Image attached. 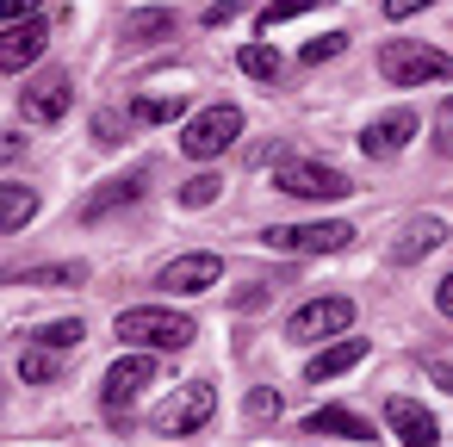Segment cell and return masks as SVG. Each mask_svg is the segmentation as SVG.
Masks as SVG:
<instances>
[{
	"label": "cell",
	"instance_id": "6da1fadb",
	"mask_svg": "<svg viewBox=\"0 0 453 447\" xmlns=\"http://www.w3.org/2000/svg\"><path fill=\"white\" fill-rule=\"evenodd\" d=\"M379 75L391 88H428V81H453V57L434 50V44H416V38H397L379 50Z\"/></svg>",
	"mask_w": 453,
	"mask_h": 447
},
{
	"label": "cell",
	"instance_id": "7a4b0ae2",
	"mask_svg": "<svg viewBox=\"0 0 453 447\" xmlns=\"http://www.w3.org/2000/svg\"><path fill=\"white\" fill-rule=\"evenodd\" d=\"M261 249H280V255H342V249H354V224H348V218L267 224V230H261Z\"/></svg>",
	"mask_w": 453,
	"mask_h": 447
},
{
	"label": "cell",
	"instance_id": "3957f363",
	"mask_svg": "<svg viewBox=\"0 0 453 447\" xmlns=\"http://www.w3.org/2000/svg\"><path fill=\"white\" fill-rule=\"evenodd\" d=\"M119 342L131 348H187L193 342V317L187 311H162V304H137V311H119Z\"/></svg>",
	"mask_w": 453,
	"mask_h": 447
},
{
	"label": "cell",
	"instance_id": "277c9868",
	"mask_svg": "<svg viewBox=\"0 0 453 447\" xmlns=\"http://www.w3.org/2000/svg\"><path fill=\"white\" fill-rule=\"evenodd\" d=\"M236 137H242V112H236V106H205V112L187 119V131H180V156L211 162V156H224Z\"/></svg>",
	"mask_w": 453,
	"mask_h": 447
},
{
	"label": "cell",
	"instance_id": "5b68a950",
	"mask_svg": "<svg viewBox=\"0 0 453 447\" xmlns=\"http://www.w3.org/2000/svg\"><path fill=\"white\" fill-rule=\"evenodd\" d=\"M273 187H280L286 199H348V181H342L335 168H323V162H298V156L273 162Z\"/></svg>",
	"mask_w": 453,
	"mask_h": 447
},
{
	"label": "cell",
	"instance_id": "8992f818",
	"mask_svg": "<svg viewBox=\"0 0 453 447\" xmlns=\"http://www.w3.org/2000/svg\"><path fill=\"white\" fill-rule=\"evenodd\" d=\"M211 410H218V391H211L205 379H193V385H180V391L156 410V435H193V428L211 422Z\"/></svg>",
	"mask_w": 453,
	"mask_h": 447
},
{
	"label": "cell",
	"instance_id": "52a82bcc",
	"mask_svg": "<svg viewBox=\"0 0 453 447\" xmlns=\"http://www.w3.org/2000/svg\"><path fill=\"white\" fill-rule=\"evenodd\" d=\"M348 323H354V298H311V304L292 311L286 335L292 342H323V335H342Z\"/></svg>",
	"mask_w": 453,
	"mask_h": 447
},
{
	"label": "cell",
	"instance_id": "ba28073f",
	"mask_svg": "<svg viewBox=\"0 0 453 447\" xmlns=\"http://www.w3.org/2000/svg\"><path fill=\"white\" fill-rule=\"evenodd\" d=\"M150 379H156V354H150V348H137V354H125V360H112V366H106V379H100V404L125 410Z\"/></svg>",
	"mask_w": 453,
	"mask_h": 447
},
{
	"label": "cell",
	"instance_id": "9c48e42d",
	"mask_svg": "<svg viewBox=\"0 0 453 447\" xmlns=\"http://www.w3.org/2000/svg\"><path fill=\"white\" fill-rule=\"evenodd\" d=\"M44 50H50V19H44V13H38V19H26V26H7V32H0V75L32 69Z\"/></svg>",
	"mask_w": 453,
	"mask_h": 447
},
{
	"label": "cell",
	"instance_id": "30bf717a",
	"mask_svg": "<svg viewBox=\"0 0 453 447\" xmlns=\"http://www.w3.org/2000/svg\"><path fill=\"white\" fill-rule=\"evenodd\" d=\"M69 100H75V81L69 75H38V81H26L19 112L32 125H57V119H69Z\"/></svg>",
	"mask_w": 453,
	"mask_h": 447
},
{
	"label": "cell",
	"instance_id": "8fae6325",
	"mask_svg": "<svg viewBox=\"0 0 453 447\" xmlns=\"http://www.w3.org/2000/svg\"><path fill=\"white\" fill-rule=\"evenodd\" d=\"M224 280V255H174L162 274H156V286L162 292H205V286H218Z\"/></svg>",
	"mask_w": 453,
	"mask_h": 447
},
{
	"label": "cell",
	"instance_id": "7c38bea8",
	"mask_svg": "<svg viewBox=\"0 0 453 447\" xmlns=\"http://www.w3.org/2000/svg\"><path fill=\"white\" fill-rule=\"evenodd\" d=\"M385 422H391V435H397L403 447H434V441H441V422H434L416 397H385Z\"/></svg>",
	"mask_w": 453,
	"mask_h": 447
},
{
	"label": "cell",
	"instance_id": "4fadbf2b",
	"mask_svg": "<svg viewBox=\"0 0 453 447\" xmlns=\"http://www.w3.org/2000/svg\"><path fill=\"white\" fill-rule=\"evenodd\" d=\"M410 137H416V112L397 106V112H385V119H372V125L360 131V150H366L372 162H385V156H397Z\"/></svg>",
	"mask_w": 453,
	"mask_h": 447
},
{
	"label": "cell",
	"instance_id": "5bb4252c",
	"mask_svg": "<svg viewBox=\"0 0 453 447\" xmlns=\"http://www.w3.org/2000/svg\"><path fill=\"white\" fill-rule=\"evenodd\" d=\"M447 243V224L434 218V212H422V218H410L397 236H391V261L397 267H410V261H422V255H434Z\"/></svg>",
	"mask_w": 453,
	"mask_h": 447
},
{
	"label": "cell",
	"instance_id": "9a60e30c",
	"mask_svg": "<svg viewBox=\"0 0 453 447\" xmlns=\"http://www.w3.org/2000/svg\"><path fill=\"white\" fill-rule=\"evenodd\" d=\"M304 435H342V441H360V447H372V422L360 416V410H342V404H329V410H311L304 416Z\"/></svg>",
	"mask_w": 453,
	"mask_h": 447
},
{
	"label": "cell",
	"instance_id": "2e32d148",
	"mask_svg": "<svg viewBox=\"0 0 453 447\" xmlns=\"http://www.w3.org/2000/svg\"><path fill=\"white\" fill-rule=\"evenodd\" d=\"M143 187H150V174L143 168H131V174H119V181H106L88 205H81V218L94 224V218H106V212H125V205H137L143 199Z\"/></svg>",
	"mask_w": 453,
	"mask_h": 447
},
{
	"label": "cell",
	"instance_id": "e0dca14e",
	"mask_svg": "<svg viewBox=\"0 0 453 447\" xmlns=\"http://www.w3.org/2000/svg\"><path fill=\"white\" fill-rule=\"evenodd\" d=\"M366 348H372V342H360V335H342L335 348H323V354H311V360H304V379H311V385H323V379H335V373L360 366V360H366Z\"/></svg>",
	"mask_w": 453,
	"mask_h": 447
},
{
	"label": "cell",
	"instance_id": "ac0fdd59",
	"mask_svg": "<svg viewBox=\"0 0 453 447\" xmlns=\"http://www.w3.org/2000/svg\"><path fill=\"white\" fill-rule=\"evenodd\" d=\"M38 218V193L26 181H0V236L7 230H26Z\"/></svg>",
	"mask_w": 453,
	"mask_h": 447
},
{
	"label": "cell",
	"instance_id": "d6986e66",
	"mask_svg": "<svg viewBox=\"0 0 453 447\" xmlns=\"http://www.w3.org/2000/svg\"><path fill=\"white\" fill-rule=\"evenodd\" d=\"M180 112H187V100H174V94H150V100H137V106H131V119H137V125H174Z\"/></svg>",
	"mask_w": 453,
	"mask_h": 447
},
{
	"label": "cell",
	"instance_id": "ffe728a7",
	"mask_svg": "<svg viewBox=\"0 0 453 447\" xmlns=\"http://www.w3.org/2000/svg\"><path fill=\"white\" fill-rule=\"evenodd\" d=\"M236 69H242L249 81H280V57H273L267 44H249V50L236 57Z\"/></svg>",
	"mask_w": 453,
	"mask_h": 447
},
{
	"label": "cell",
	"instance_id": "44dd1931",
	"mask_svg": "<svg viewBox=\"0 0 453 447\" xmlns=\"http://www.w3.org/2000/svg\"><path fill=\"white\" fill-rule=\"evenodd\" d=\"M19 379H26V385H50V379H57V354H50L44 342L26 348V354H19Z\"/></svg>",
	"mask_w": 453,
	"mask_h": 447
},
{
	"label": "cell",
	"instance_id": "7402d4cb",
	"mask_svg": "<svg viewBox=\"0 0 453 447\" xmlns=\"http://www.w3.org/2000/svg\"><path fill=\"white\" fill-rule=\"evenodd\" d=\"M26 286H81L88 280V267L81 261H63V267H32V274H19Z\"/></svg>",
	"mask_w": 453,
	"mask_h": 447
},
{
	"label": "cell",
	"instance_id": "603a6c76",
	"mask_svg": "<svg viewBox=\"0 0 453 447\" xmlns=\"http://www.w3.org/2000/svg\"><path fill=\"white\" fill-rule=\"evenodd\" d=\"M218 193H224V181H218V174L205 168V174H193V181L180 187V205H193V212H199V205H211Z\"/></svg>",
	"mask_w": 453,
	"mask_h": 447
},
{
	"label": "cell",
	"instance_id": "cb8c5ba5",
	"mask_svg": "<svg viewBox=\"0 0 453 447\" xmlns=\"http://www.w3.org/2000/svg\"><path fill=\"white\" fill-rule=\"evenodd\" d=\"M249 422H280V391L273 385H255L249 391Z\"/></svg>",
	"mask_w": 453,
	"mask_h": 447
},
{
	"label": "cell",
	"instance_id": "d4e9b609",
	"mask_svg": "<svg viewBox=\"0 0 453 447\" xmlns=\"http://www.w3.org/2000/svg\"><path fill=\"white\" fill-rule=\"evenodd\" d=\"M317 7H329V0H273L261 13V26H280V19H298V13H317Z\"/></svg>",
	"mask_w": 453,
	"mask_h": 447
},
{
	"label": "cell",
	"instance_id": "484cf974",
	"mask_svg": "<svg viewBox=\"0 0 453 447\" xmlns=\"http://www.w3.org/2000/svg\"><path fill=\"white\" fill-rule=\"evenodd\" d=\"M174 32V13H137L131 19V38H168Z\"/></svg>",
	"mask_w": 453,
	"mask_h": 447
},
{
	"label": "cell",
	"instance_id": "4316f807",
	"mask_svg": "<svg viewBox=\"0 0 453 447\" xmlns=\"http://www.w3.org/2000/svg\"><path fill=\"white\" fill-rule=\"evenodd\" d=\"M342 50H348V38H342V32H329V38H311L298 57H304V63H329V57H342Z\"/></svg>",
	"mask_w": 453,
	"mask_h": 447
},
{
	"label": "cell",
	"instance_id": "83f0119b",
	"mask_svg": "<svg viewBox=\"0 0 453 447\" xmlns=\"http://www.w3.org/2000/svg\"><path fill=\"white\" fill-rule=\"evenodd\" d=\"M81 335H88V329H81V323H75V317H63V323H50V329H44V335H38V342H44V348H75V342H81Z\"/></svg>",
	"mask_w": 453,
	"mask_h": 447
},
{
	"label": "cell",
	"instance_id": "f1b7e54d",
	"mask_svg": "<svg viewBox=\"0 0 453 447\" xmlns=\"http://www.w3.org/2000/svg\"><path fill=\"white\" fill-rule=\"evenodd\" d=\"M434 150L453 156V100H441V112H434Z\"/></svg>",
	"mask_w": 453,
	"mask_h": 447
},
{
	"label": "cell",
	"instance_id": "f546056e",
	"mask_svg": "<svg viewBox=\"0 0 453 447\" xmlns=\"http://www.w3.org/2000/svg\"><path fill=\"white\" fill-rule=\"evenodd\" d=\"M38 19V0H0V26H26Z\"/></svg>",
	"mask_w": 453,
	"mask_h": 447
},
{
	"label": "cell",
	"instance_id": "4dcf8cb0",
	"mask_svg": "<svg viewBox=\"0 0 453 447\" xmlns=\"http://www.w3.org/2000/svg\"><path fill=\"white\" fill-rule=\"evenodd\" d=\"M434 0H385V19H410V13H428Z\"/></svg>",
	"mask_w": 453,
	"mask_h": 447
},
{
	"label": "cell",
	"instance_id": "1f68e13d",
	"mask_svg": "<svg viewBox=\"0 0 453 447\" xmlns=\"http://www.w3.org/2000/svg\"><path fill=\"white\" fill-rule=\"evenodd\" d=\"M236 304H242V311H261V304H267V286H242Z\"/></svg>",
	"mask_w": 453,
	"mask_h": 447
},
{
	"label": "cell",
	"instance_id": "d6a6232c",
	"mask_svg": "<svg viewBox=\"0 0 453 447\" xmlns=\"http://www.w3.org/2000/svg\"><path fill=\"white\" fill-rule=\"evenodd\" d=\"M428 379H434L441 391H453V360H428Z\"/></svg>",
	"mask_w": 453,
	"mask_h": 447
},
{
	"label": "cell",
	"instance_id": "836d02e7",
	"mask_svg": "<svg viewBox=\"0 0 453 447\" xmlns=\"http://www.w3.org/2000/svg\"><path fill=\"white\" fill-rule=\"evenodd\" d=\"M94 131H100L106 143H119V137H125V119H106V112H100V125H94Z\"/></svg>",
	"mask_w": 453,
	"mask_h": 447
},
{
	"label": "cell",
	"instance_id": "e575fe53",
	"mask_svg": "<svg viewBox=\"0 0 453 447\" xmlns=\"http://www.w3.org/2000/svg\"><path fill=\"white\" fill-rule=\"evenodd\" d=\"M434 304H441V317H453V274L434 286Z\"/></svg>",
	"mask_w": 453,
	"mask_h": 447
},
{
	"label": "cell",
	"instance_id": "d590c367",
	"mask_svg": "<svg viewBox=\"0 0 453 447\" xmlns=\"http://www.w3.org/2000/svg\"><path fill=\"white\" fill-rule=\"evenodd\" d=\"M13 156H26V137H0V162H13Z\"/></svg>",
	"mask_w": 453,
	"mask_h": 447
}]
</instances>
